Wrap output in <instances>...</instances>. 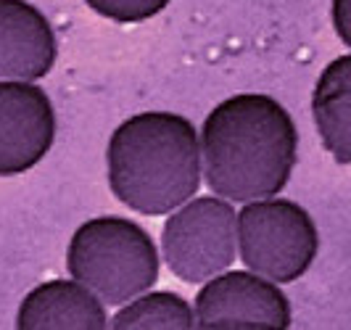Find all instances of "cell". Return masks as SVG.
Segmentation results:
<instances>
[{
  "mask_svg": "<svg viewBox=\"0 0 351 330\" xmlns=\"http://www.w3.org/2000/svg\"><path fill=\"white\" fill-rule=\"evenodd\" d=\"M201 182L228 201H254L291 182L299 130L288 108L267 93H238L211 108L198 130Z\"/></svg>",
  "mask_w": 351,
  "mask_h": 330,
  "instance_id": "6da1fadb",
  "label": "cell"
},
{
  "mask_svg": "<svg viewBox=\"0 0 351 330\" xmlns=\"http://www.w3.org/2000/svg\"><path fill=\"white\" fill-rule=\"evenodd\" d=\"M106 177L127 209L161 217L201 188V143L195 124L175 111L127 117L106 145Z\"/></svg>",
  "mask_w": 351,
  "mask_h": 330,
  "instance_id": "7a4b0ae2",
  "label": "cell"
},
{
  "mask_svg": "<svg viewBox=\"0 0 351 330\" xmlns=\"http://www.w3.org/2000/svg\"><path fill=\"white\" fill-rule=\"evenodd\" d=\"M69 278L85 283L108 307L154 288L161 272V254L141 222L119 214L90 217L74 230L66 246Z\"/></svg>",
  "mask_w": 351,
  "mask_h": 330,
  "instance_id": "3957f363",
  "label": "cell"
},
{
  "mask_svg": "<svg viewBox=\"0 0 351 330\" xmlns=\"http://www.w3.org/2000/svg\"><path fill=\"white\" fill-rule=\"evenodd\" d=\"M235 235L241 261L278 285L304 278L319 251L312 214L282 196L243 201L235 211Z\"/></svg>",
  "mask_w": 351,
  "mask_h": 330,
  "instance_id": "277c9868",
  "label": "cell"
},
{
  "mask_svg": "<svg viewBox=\"0 0 351 330\" xmlns=\"http://www.w3.org/2000/svg\"><path fill=\"white\" fill-rule=\"evenodd\" d=\"M161 261L182 283L198 285L238 259L235 209L222 196H193L169 211L161 230Z\"/></svg>",
  "mask_w": 351,
  "mask_h": 330,
  "instance_id": "5b68a950",
  "label": "cell"
},
{
  "mask_svg": "<svg viewBox=\"0 0 351 330\" xmlns=\"http://www.w3.org/2000/svg\"><path fill=\"white\" fill-rule=\"evenodd\" d=\"M195 328H291V301L272 280L254 270H222L201 283L193 301Z\"/></svg>",
  "mask_w": 351,
  "mask_h": 330,
  "instance_id": "8992f818",
  "label": "cell"
},
{
  "mask_svg": "<svg viewBox=\"0 0 351 330\" xmlns=\"http://www.w3.org/2000/svg\"><path fill=\"white\" fill-rule=\"evenodd\" d=\"M51 95L29 80H0V177L35 169L56 143Z\"/></svg>",
  "mask_w": 351,
  "mask_h": 330,
  "instance_id": "52a82bcc",
  "label": "cell"
},
{
  "mask_svg": "<svg viewBox=\"0 0 351 330\" xmlns=\"http://www.w3.org/2000/svg\"><path fill=\"white\" fill-rule=\"evenodd\" d=\"M58 40L48 16L29 0H0V80L48 77Z\"/></svg>",
  "mask_w": 351,
  "mask_h": 330,
  "instance_id": "ba28073f",
  "label": "cell"
},
{
  "mask_svg": "<svg viewBox=\"0 0 351 330\" xmlns=\"http://www.w3.org/2000/svg\"><path fill=\"white\" fill-rule=\"evenodd\" d=\"M19 330H104L108 328L106 304L85 283L56 278L35 285L21 298Z\"/></svg>",
  "mask_w": 351,
  "mask_h": 330,
  "instance_id": "9c48e42d",
  "label": "cell"
},
{
  "mask_svg": "<svg viewBox=\"0 0 351 330\" xmlns=\"http://www.w3.org/2000/svg\"><path fill=\"white\" fill-rule=\"evenodd\" d=\"M312 117L322 148L341 164H351V56L343 53L319 71L312 90Z\"/></svg>",
  "mask_w": 351,
  "mask_h": 330,
  "instance_id": "30bf717a",
  "label": "cell"
},
{
  "mask_svg": "<svg viewBox=\"0 0 351 330\" xmlns=\"http://www.w3.org/2000/svg\"><path fill=\"white\" fill-rule=\"evenodd\" d=\"M114 330H191L195 328L193 307L175 291H143L119 304L108 320Z\"/></svg>",
  "mask_w": 351,
  "mask_h": 330,
  "instance_id": "8fae6325",
  "label": "cell"
},
{
  "mask_svg": "<svg viewBox=\"0 0 351 330\" xmlns=\"http://www.w3.org/2000/svg\"><path fill=\"white\" fill-rule=\"evenodd\" d=\"M172 0H85L90 11L98 16L119 21V24H138L158 16Z\"/></svg>",
  "mask_w": 351,
  "mask_h": 330,
  "instance_id": "7c38bea8",
  "label": "cell"
},
{
  "mask_svg": "<svg viewBox=\"0 0 351 330\" xmlns=\"http://www.w3.org/2000/svg\"><path fill=\"white\" fill-rule=\"evenodd\" d=\"M330 21L335 35L349 48L351 45V0H330Z\"/></svg>",
  "mask_w": 351,
  "mask_h": 330,
  "instance_id": "4fadbf2b",
  "label": "cell"
}]
</instances>
